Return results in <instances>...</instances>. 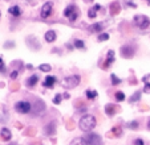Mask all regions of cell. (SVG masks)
<instances>
[{"label": "cell", "instance_id": "6da1fadb", "mask_svg": "<svg viewBox=\"0 0 150 145\" xmlns=\"http://www.w3.org/2000/svg\"><path fill=\"white\" fill-rule=\"evenodd\" d=\"M97 124V120L93 115H84L79 121V127L82 132H92Z\"/></svg>", "mask_w": 150, "mask_h": 145}, {"label": "cell", "instance_id": "7a4b0ae2", "mask_svg": "<svg viewBox=\"0 0 150 145\" xmlns=\"http://www.w3.org/2000/svg\"><path fill=\"white\" fill-rule=\"evenodd\" d=\"M79 16H80V9L77 8V6L71 4V6H68L64 9V17H67L69 21H76L79 19Z\"/></svg>", "mask_w": 150, "mask_h": 145}, {"label": "cell", "instance_id": "3957f363", "mask_svg": "<svg viewBox=\"0 0 150 145\" xmlns=\"http://www.w3.org/2000/svg\"><path fill=\"white\" fill-rule=\"evenodd\" d=\"M80 81H81L80 75H69V77H67V78L61 82V86L64 87V89L71 90V89H74V87L79 86Z\"/></svg>", "mask_w": 150, "mask_h": 145}, {"label": "cell", "instance_id": "277c9868", "mask_svg": "<svg viewBox=\"0 0 150 145\" xmlns=\"http://www.w3.org/2000/svg\"><path fill=\"white\" fill-rule=\"evenodd\" d=\"M85 145H102V139L97 133H86L84 137Z\"/></svg>", "mask_w": 150, "mask_h": 145}, {"label": "cell", "instance_id": "5b68a950", "mask_svg": "<svg viewBox=\"0 0 150 145\" xmlns=\"http://www.w3.org/2000/svg\"><path fill=\"white\" fill-rule=\"evenodd\" d=\"M134 24L139 29H146L150 25V19L147 16H145V15H136L134 16Z\"/></svg>", "mask_w": 150, "mask_h": 145}, {"label": "cell", "instance_id": "8992f818", "mask_svg": "<svg viewBox=\"0 0 150 145\" xmlns=\"http://www.w3.org/2000/svg\"><path fill=\"white\" fill-rule=\"evenodd\" d=\"M31 108H32V104L27 100H19L16 104H15V109H16V112L23 114V115L28 114V112L31 111Z\"/></svg>", "mask_w": 150, "mask_h": 145}, {"label": "cell", "instance_id": "52a82bcc", "mask_svg": "<svg viewBox=\"0 0 150 145\" xmlns=\"http://www.w3.org/2000/svg\"><path fill=\"white\" fill-rule=\"evenodd\" d=\"M52 12H53V3H52V1H47V3L42 4L40 16H41L42 19H48V17L52 15Z\"/></svg>", "mask_w": 150, "mask_h": 145}, {"label": "cell", "instance_id": "ba28073f", "mask_svg": "<svg viewBox=\"0 0 150 145\" xmlns=\"http://www.w3.org/2000/svg\"><path fill=\"white\" fill-rule=\"evenodd\" d=\"M134 53H136V49L132 45H124L121 47V56L124 58H132L134 56Z\"/></svg>", "mask_w": 150, "mask_h": 145}, {"label": "cell", "instance_id": "9c48e42d", "mask_svg": "<svg viewBox=\"0 0 150 145\" xmlns=\"http://www.w3.org/2000/svg\"><path fill=\"white\" fill-rule=\"evenodd\" d=\"M56 81H57L56 77L48 75V77H45V79H44V81H42V86L47 87V89H53V86L56 84Z\"/></svg>", "mask_w": 150, "mask_h": 145}, {"label": "cell", "instance_id": "30bf717a", "mask_svg": "<svg viewBox=\"0 0 150 145\" xmlns=\"http://www.w3.org/2000/svg\"><path fill=\"white\" fill-rule=\"evenodd\" d=\"M114 52L113 50H109L108 52V56H106V59H105V62H104V65H102V69H108L109 66H110L112 63L114 62Z\"/></svg>", "mask_w": 150, "mask_h": 145}, {"label": "cell", "instance_id": "8fae6325", "mask_svg": "<svg viewBox=\"0 0 150 145\" xmlns=\"http://www.w3.org/2000/svg\"><path fill=\"white\" fill-rule=\"evenodd\" d=\"M120 12H121V6L117 1H114V3H112L109 6V13H110V16H116Z\"/></svg>", "mask_w": 150, "mask_h": 145}, {"label": "cell", "instance_id": "7c38bea8", "mask_svg": "<svg viewBox=\"0 0 150 145\" xmlns=\"http://www.w3.org/2000/svg\"><path fill=\"white\" fill-rule=\"evenodd\" d=\"M100 9H101V6H100V4H96V6L91 7L89 11H88V17L89 19H94V17L97 16V13H98Z\"/></svg>", "mask_w": 150, "mask_h": 145}, {"label": "cell", "instance_id": "4fadbf2b", "mask_svg": "<svg viewBox=\"0 0 150 145\" xmlns=\"http://www.w3.org/2000/svg\"><path fill=\"white\" fill-rule=\"evenodd\" d=\"M0 136H1V139H3L4 141H9V140L12 139V133L8 128H1V131H0Z\"/></svg>", "mask_w": 150, "mask_h": 145}, {"label": "cell", "instance_id": "5bb4252c", "mask_svg": "<svg viewBox=\"0 0 150 145\" xmlns=\"http://www.w3.org/2000/svg\"><path fill=\"white\" fill-rule=\"evenodd\" d=\"M56 37H57V34L54 31H48V32H45V34H44V38H45L47 42L56 41Z\"/></svg>", "mask_w": 150, "mask_h": 145}, {"label": "cell", "instance_id": "9a60e30c", "mask_svg": "<svg viewBox=\"0 0 150 145\" xmlns=\"http://www.w3.org/2000/svg\"><path fill=\"white\" fill-rule=\"evenodd\" d=\"M27 45H28L29 47H32V49H33V45H35L36 50H39V47H40V44L37 42V40L35 38V37H32V36L27 37Z\"/></svg>", "mask_w": 150, "mask_h": 145}, {"label": "cell", "instance_id": "2e32d148", "mask_svg": "<svg viewBox=\"0 0 150 145\" xmlns=\"http://www.w3.org/2000/svg\"><path fill=\"white\" fill-rule=\"evenodd\" d=\"M8 13L12 15L13 17H19L21 15V11H20V7L19 6H12L8 8Z\"/></svg>", "mask_w": 150, "mask_h": 145}, {"label": "cell", "instance_id": "e0dca14e", "mask_svg": "<svg viewBox=\"0 0 150 145\" xmlns=\"http://www.w3.org/2000/svg\"><path fill=\"white\" fill-rule=\"evenodd\" d=\"M105 112H106L108 116H113L117 112V107L114 106V104H106V106H105Z\"/></svg>", "mask_w": 150, "mask_h": 145}, {"label": "cell", "instance_id": "ac0fdd59", "mask_svg": "<svg viewBox=\"0 0 150 145\" xmlns=\"http://www.w3.org/2000/svg\"><path fill=\"white\" fill-rule=\"evenodd\" d=\"M44 132H45L47 136H51V135H54V132H56V128H54V124L51 121V123H49L48 125H47L45 128H44Z\"/></svg>", "mask_w": 150, "mask_h": 145}, {"label": "cell", "instance_id": "d6986e66", "mask_svg": "<svg viewBox=\"0 0 150 145\" xmlns=\"http://www.w3.org/2000/svg\"><path fill=\"white\" fill-rule=\"evenodd\" d=\"M37 81H39V77H37L36 74H33V75H31L28 79H27V86H28V87H33V86H36Z\"/></svg>", "mask_w": 150, "mask_h": 145}, {"label": "cell", "instance_id": "ffe728a7", "mask_svg": "<svg viewBox=\"0 0 150 145\" xmlns=\"http://www.w3.org/2000/svg\"><path fill=\"white\" fill-rule=\"evenodd\" d=\"M73 47H76V49H80V50H84V49H85V42L82 41V40L76 38L73 41Z\"/></svg>", "mask_w": 150, "mask_h": 145}, {"label": "cell", "instance_id": "44dd1931", "mask_svg": "<svg viewBox=\"0 0 150 145\" xmlns=\"http://www.w3.org/2000/svg\"><path fill=\"white\" fill-rule=\"evenodd\" d=\"M85 95H86V98L89 99V100H93V99L97 98V91H94V90H86L85 91Z\"/></svg>", "mask_w": 150, "mask_h": 145}, {"label": "cell", "instance_id": "7402d4cb", "mask_svg": "<svg viewBox=\"0 0 150 145\" xmlns=\"http://www.w3.org/2000/svg\"><path fill=\"white\" fill-rule=\"evenodd\" d=\"M89 29H91V32H97V33H98V32H101L104 28H102L101 22H96V24H92V25L89 26Z\"/></svg>", "mask_w": 150, "mask_h": 145}, {"label": "cell", "instance_id": "603a6c76", "mask_svg": "<svg viewBox=\"0 0 150 145\" xmlns=\"http://www.w3.org/2000/svg\"><path fill=\"white\" fill-rule=\"evenodd\" d=\"M139 99H141V91H136L130 98H129V103H136V102H138Z\"/></svg>", "mask_w": 150, "mask_h": 145}, {"label": "cell", "instance_id": "cb8c5ba5", "mask_svg": "<svg viewBox=\"0 0 150 145\" xmlns=\"http://www.w3.org/2000/svg\"><path fill=\"white\" fill-rule=\"evenodd\" d=\"M69 145H85V141L82 137H76V139L72 140Z\"/></svg>", "mask_w": 150, "mask_h": 145}, {"label": "cell", "instance_id": "d4e9b609", "mask_svg": "<svg viewBox=\"0 0 150 145\" xmlns=\"http://www.w3.org/2000/svg\"><path fill=\"white\" fill-rule=\"evenodd\" d=\"M39 70H41V71H44V72H48L52 70V67H51V65H48V63H42L39 66Z\"/></svg>", "mask_w": 150, "mask_h": 145}, {"label": "cell", "instance_id": "484cf974", "mask_svg": "<svg viewBox=\"0 0 150 145\" xmlns=\"http://www.w3.org/2000/svg\"><path fill=\"white\" fill-rule=\"evenodd\" d=\"M110 79H112V84H113V86H117V84L121 83V79H120L116 75V74H112V75H110Z\"/></svg>", "mask_w": 150, "mask_h": 145}, {"label": "cell", "instance_id": "4316f807", "mask_svg": "<svg viewBox=\"0 0 150 145\" xmlns=\"http://www.w3.org/2000/svg\"><path fill=\"white\" fill-rule=\"evenodd\" d=\"M116 100L117 102H124L125 100V94L122 91H117L116 92Z\"/></svg>", "mask_w": 150, "mask_h": 145}, {"label": "cell", "instance_id": "83f0119b", "mask_svg": "<svg viewBox=\"0 0 150 145\" xmlns=\"http://www.w3.org/2000/svg\"><path fill=\"white\" fill-rule=\"evenodd\" d=\"M126 125H127V128H130V129H137L139 127V123L136 121V120H133V121H130V123H127Z\"/></svg>", "mask_w": 150, "mask_h": 145}, {"label": "cell", "instance_id": "f1b7e54d", "mask_svg": "<svg viewBox=\"0 0 150 145\" xmlns=\"http://www.w3.org/2000/svg\"><path fill=\"white\" fill-rule=\"evenodd\" d=\"M97 40H98L100 42L108 41V40H109V34H108V33H101V34L98 36V38H97Z\"/></svg>", "mask_w": 150, "mask_h": 145}, {"label": "cell", "instance_id": "f546056e", "mask_svg": "<svg viewBox=\"0 0 150 145\" xmlns=\"http://www.w3.org/2000/svg\"><path fill=\"white\" fill-rule=\"evenodd\" d=\"M15 41H7L6 44H4V47H6V49H13L15 47Z\"/></svg>", "mask_w": 150, "mask_h": 145}, {"label": "cell", "instance_id": "4dcf8cb0", "mask_svg": "<svg viewBox=\"0 0 150 145\" xmlns=\"http://www.w3.org/2000/svg\"><path fill=\"white\" fill-rule=\"evenodd\" d=\"M61 99H62V95L57 94L56 96H54V99H53V103L54 104H60V103H61Z\"/></svg>", "mask_w": 150, "mask_h": 145}, {"label": "cell", "instance_id": "1f68e13d", "mask_svg": "<svg viewBox=\"0 0 150 145\" xmlns=\"http://www.w3.org/2000/svg\"><path fill=\"white\" fill-rule=\"evenodd\" d=\"M144 92H146V94H150V83H147V82H145Z\"/></svg>", "mask_w": 150, "mask_h": 145}, {"label": "cell", "instance_id": "d6a6232c", "mask_svg": "<svg viewBox=\"0 0 150 145\" xmlns=\"http://www.w3.org/2000/svg\"><path fill=\"white\" fill-rule=\"evenodd\" d=\"M125 3H126L127 6H130V8H137L136 3H133V1H132V0H125Z\"/></svg>", "mask_w": 150, "mask_h": 145}, {"label": "cell", "instance_id": "836d02e7", "mask_svg": "<svg viewBox=\"0 0 150 145\" xmlns=\"http://www.w3.org/2000/svg\"><path fill=\"white\" fill-rule=\"evenodd\" d=\"M134 145H145V142L142 139H136L134 140Z\"/></svg>", "mask_w": 150, "mask_h": 145}, {"label": "cell", "instance_id": "e575fe53", "mask_svg": "<svg viewBox=\"0 0 150 145\" xmlns=\"http://www.w3.org/2000/svg\"><path fill=\"white\" fill-rule=\"evenodd\" d=\"M17 74H19V70H15V71L11 72V79H16L17 78Z\"/></svg>", "mask_w": 150, "mask_h": 145}, {"label": "cell", "instance_id": "d590c367", "mask_svg": "<svg viewBox=\"0 0 150 145\" xmlns=\"http://www.w3.org/2000/svg\"><path fill=\"white\" fill-rule=\"evenodd\" d=\"M0 71L1 72H4L6 71V66H4V63H3V59L0 58Z\"/></svg>", "mask_w": 150, "mask_h": 145}, {"label": "cell", "instance_id": "8d00e7d4", "mask_svg": "<svg viewBox=\"0 0 150 145\" xmlns=\"http://www.w3.org/2000/svg\"><path fill=\"white\" fill-rule=\"evenodd\" d=\"M113 132H117V136H121V128H120V127H114L113 128Z\"/></svg>", "mask_w": 150, "mask_h": 145}, {"label": "cell", "instance_id": "74e56055", "mask_svg": "<svg viewBox=\"0 0 150 145\" xmlns=\"http://www.w3.org/2000/svg\"><path fill=\"white\" fill-rule=\"evenodd\" d=\"M27 69H29V70H33V66H32V65H27Z\"/></svg>", "mask_w": 150, "mask_h": 145}, {"label": "cell", "instance_id": "f35d334b", "mask_svg": "<svg viewBox=\"0 0 150 145\" xmlns=\"http://www.w3.org/2000/svg\"><path fill=\"white\" fill-rule=\"evenodd\" d=\"M147 129H150V117H149V120H147Z\"/></svg>", "mask_w": 150, "mask_h": 145}, {"label": "cell", "instance_id": "ab89813d", "mask_svg": "<svg viewBox=\"0 0 150 145\" xmlns=\"http://www.w3.org/2000/svg\"><path fill=\"white\" fill-rule=\"evenodd\" d=\"M144 1H146V3H147V6L150 7V0H144Z\"/></svg>", "mask_w": 150, "mask_h": 145}, {"label": "cell", "instance_id": "60d3db41", "mask_svg": "<svg viewBox=\"0 0 150 145\" xmlns=\"http://www.w3.org/2000/svg\"><path fill=\"white\" fill-rule=\"evenodd\" d=\"M8 145H17L16 142H12V144H8Z\"/></svg>", "mask_w": 150, "mask_h": 145}, {"label": "cell", "instance_id": "b9f144b4", "mask_svg": "<svg viewBox=\"0 0 150 145\" xmlns=\"http://www.w3.org/2000/svg\"><path fill=\"white\" fill-rule=\"evenodd\" d=\"M86 1H93V0H86Z\"/></svg>", "mask_w": 150, "mask_h": 145}, {"label": "cell", "instance_id": "7bdbcfd3", "mask_svg": "<svg viewBox=\"0 0 150 145\" xmlns=\"http://www.w3.org/2000/svg\"><path fill=\"white\" fill-rule=\"evenodd\" d=\"M0 17H1V12H0Z\"/></svg>", "mask_w": 150, "mask_h": 145}]
</instances>
